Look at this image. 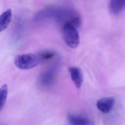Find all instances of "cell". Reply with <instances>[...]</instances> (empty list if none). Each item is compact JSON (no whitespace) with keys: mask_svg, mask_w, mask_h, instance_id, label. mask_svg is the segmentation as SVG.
<instances>
[{"mask_svg":"<svg viewBox=\"0 0 125 125\" xmlns=\"http://www.w3.org/2000/svg\"><path fill=\"white\" fill-rule=\"evenodd\" d=\"M41 62L38 55L28 53L17 56L15 58L14 62L15 65L20 69L27 70L37 66Z\"/></svg>","mask_w":125,"mask_h":125,"instance_id":"cell-3","label":"cell"},{"mask_svg":"<svg viewBox=\"0 0 125 125\" xmlns=\"http://www.w3.org/2000/svg\"><path fill=\"white\" fill-rule=\"evenodd\" d=\"M115 102V98L114 97H105L97 101L96 107L102 112L107 113L112 109Z\"/></svg>","mask_w":125,"mask_h":125,"instance_id":"cell-4","label":"cell"},{"mask_svg":"<svg viewBox=\"0 0 125 125\" xmlns=\"http://www.w3.org/2000/svg\"><path fill=\"white\" fill-rule=\"evenodd\" d=\"M8 87L6 84L3 85L0 88V112L2 110L7 99Z\"/></svg>","mask_w":125,"mask_h":125,"instance_id":"cell-10","label":"cell"},{"mask_svg":"<svg viewBox=\"0 0 125 125\" xmlns=\"http://www.w3.org/2000/svg\"><path fill=\"white\" fill-rule=\"evenodd\" d=\"M54 77V71L52 70H49L42 74L39 79V82L43 86H48L52 83Z\"/></svg>","mask_w":125,"mask_h":125,"instance_id":"cell-9","label":"cell"},{"mask_svg":"<svg viewBox=\"0 0 125 125\" xmlns=\"http://www.w3.org/2000/svg\"><path fill=\"white\" fill-rule=\"evenodd\" d=\"M67 119L69 123L73 125H93L92 121L83 116L69 113L67 115Z\"/></svg>","mask_w":125,"mask_h":125,"instance_id":"cell-6","label":"cell"},{"mask_svg":"<svg viewBox=\"0 0 125 125\" xmlns=\"http://www.w3.org/2000/svg\"><path fill=\"white\" fill-rule=\"evenodd\" d=\"M68 71L74 85L77 89H80L82 87L83 81L82 70L78 67L71 66L69 68Z\"/></svg>","mask_w":125,"mask_h":125,"instance_id":"cell-5","label":"cell"},{"mask_svg":"<svg viewBox=\"0 0 125 125\" xmlns=\"http://www.w3.org/2000/svg\"><path fill=\"white\" fill-rule=\"evenodd\" d=\"M12 11L9 9L0 15V32L8 27L12 19Z\"/></svg>","mask_w":125,"mask_h":125,"instance_id":"cell-8","label":"cell"},{"mask_svg":"<svg viewBox=\"0 0 125 125\" xmlns=\"http://www.w3.org/2000/svg\"><path fill=\"white\" fill-rule=\"evenodd\" d=\"M125 0H109V9L110 12L114 15H117L124 9Z\"/></svg>","mask_w":125,"mask_h":125,"instance_id":"cell-7","label":"cell"},{"mask_svg":"<svg viewBox=\"0 0 125 125\" xmlns=\"http://www.w3.org/2000/svg\"><path fill=\"white\" fill-rule=\"evenodd\" d=\"M62 31L64 41L69 47L75 49L79 46L80 38L77 28L66 22L62 25Z\"/></svg>","mask_w":125,"mask_h":125,"instance_id":"cell-2","label":"cell"},{"mask_svg":"<svg viewBox=\"0 0 125 125\" xmlns=\"http://www.w3.org/2000/svg\"><path fill=\"white\" fill-rule=\"evenodd\" d=\"M55 53L51 51H45L42 52L38 56L41 61H49L53 58L55 56Z\"/></svg>","mask_w":125,"mask_h":125,"instance_id":"cell-11","label":"cell"},{"mask_svg":"<svg viewBox=\"0 0 125 125\" xmlns=\"http://www.w3.org/2000/svg\"><path fill=\"white\" fill-rule=\"evenodd\" d=\"M71 9L58 6H49L39 11L34 16L38 22L52 20L61 25L67 21L71 16Z\"/></svg>","mask_w":125,"mask_h":125,"instance_id":"cell-1","label":"cell"}]
</instances>
